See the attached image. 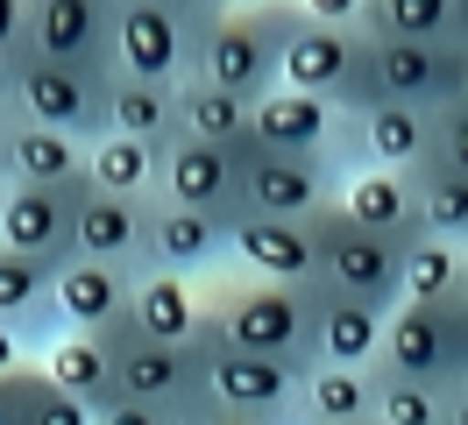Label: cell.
Returning <instances> with one entry per match:
<instances>
[{
    "label": "cell",
    "instance_id": "40",
    "mask_svg": "<svg viewBox=\"0 0 468 425\" xmlns=\"http://www.w3.org/2000/svg\"><path fill=\"white\" fill-rule=\"evenodd\" d=\"M185 425H284V419H249V411H228V404H192Z\"/></svg>",
    "mask_w": 468,
    "mask_h": 425
},
{
    "label": "cell",
    "instance_id": "41",
    "mask_svg": "<svg viewBox=\"0 0 468 425\" xmlns=\"http://www.w3.org/2000/svg\"><path fill=\"white\" fill-rule=\"evenodd\" d=\"M22 368H29V362H22ZM22 368L0 376V425H29V419H22Z\"/></svg>",
    "mask_w": 468,
    "mask_h": 425
},
{
    "label": "cell",
    "instance_id": "46",
    "mask_svg": "<svg viewBox=\"0 0 468 425\" xmlns=\"http://www.w3.org/2000/svg\"><path fill=\"white\" fill-rule=\"evenodd\" d=\"M454 43H462V50H468V0H462V7H454Z\"/></svg>",
    "mask_w": 468,
    "mask_h": 425
},
{
    "label": "cell",
    "instance_id": "25",
    "mask_svg": "<svg viewBox=\"0 0 468 425\" xmlns=\"http://www.w3.org/2000/svg\"><path fill=\"white\" fill-rule=\"evenodd\" d=\"M355 142H362V156L383 164V170H419L433 156V113L405 107V100H377V107L355 113Z\"/></svg>",
    "mask_w": 468,
    "mask_h": 425
},
{
    "label": "cell",
    "instance_id": "2",
    "mask_svg": "<svg viewBox=\"0 0 468 425\" xmlns=\"http://www.w3.org/2000/svg\"><path fill=\"white\" fill-rule=\"evenodd\" d=\"M298 7L292 0H270V7H220L213 22L199 28V50H192V71L213 85H228L241 100H256L277 85V50L292 36Z\"/></svg>",
    "mask_w": 468,
    "mask_h": 425
},
{
    "label": "cell",
    "instance_id": "43",
    "mask_svg": "<svg viewBox=\"0 0 468 425\" xmlns=\"http://www.w3.org/2000/svg\"><path fill=\"white\" fill-rule=\"evenodd\" d=\"M440 425H468V376L447 390V411H440Z\"/></svg>",
    "mask_w": 468,
    "mask_h": 425
},
{
    "label": "cell",
    "instance_id": "35",
    "mask_svg": "<svg viewBox=\"0 0 468 425\" xmlns=\"http://www.w3.org/2000/svg\"><path fill=\"white\" fill-rule=\"evenodd\" d=\"M22 419H29V425H92V411L71 390H58V383L29 362V368H22Z\"/></svg>",
    "mask_w": 468,
    "mask_h": 425
},
{
    "label": "cell",
    "instance_id": "10",
    "mask_svg": "<svg viewBox=\"0 0 468 425\" xmlns=\"http://www.w3.org/2000/svg\"><path fill=\"white\" fill-rule=\"evenodd\" d=\"M199 28L177 7H156V0H114V71L149 85H177L192 71V50H199Z\"/></svg>",
    "mask_w": 468,
    "mask_h": 425
},
{
    "label": "cell",
    "instance_id": "24",
    "mask_svg": "<svg viewBox=\"0 0 468 425\" xmlns=\"http://www.w3.org/2000/svg\"><path fill=\"white\" fill-rule=\"evenodd\" d=\"M206 298L185 270H135V305L128 326H143L149 340H199L206 334Z\"/></svg>",
    "mask_w": 468,
    "mask_h": 425
},
{
    "label": "cell",
    "instance_id": "21",
    "mask_svg": "<svg viewBox=\"0 0 468 425\" xmlns=\"http://www.w3.org/2000/svg\"><path fill=\"white\" fill-rule=\"evenodd\" d=\"M377 347H383V305H362L348 291L313 283V362L377 368Z\"/></svg>",
    "mask_w": 468,
    "mask_h": 425
},
{
    "label": "cell",
    "instance_id": "49",
    "mask_svg": "<svg viewBox=\"0 0 468 425\" xmlns=\"http://www.w3.org/2000/svg\"><path fill=\"white\" fill-rule=\"evenodd\" d=\"M298 425H334V419H298Z\"/></svg>",
    "mask_w": 468,
    "mask_h": 425
},
{
    "label": "cell",
    "instance_id": "13",
    "mask_svg": "<svg viewBox=\"0 0 468 425\" xmlns=\"http://www.w3.org/2000/svg\"><path fill=\"white\" fill-rule=\"evenodd\" d=\"M64 255L149 270V198L79 185V192H71V241H64Z\"/></svg>",
    "mask_w": 468,
    "mask_h": 425
},
{
    "label": "cell",
    "instance_id": "9",
    "mask_svg": "<svg viewBox=\"0 0 468 425\" xmlns=\"http://www.w3.org/2000/svg\"><path fill=\"white\" fill-rule=\"evenodd\" d=\"M107 347H114V397H135L177 419L199 404V340H149L143 326L121 319Z\"/></svg>",
    "mask_w": 468,
    "mask_h": 425
},
{
    "label": "cell",
    "instance_id": "11",
    "mask_svg": "<svg viewBox=\"0 0 468 425\" xmlns=\"http://www.w3.org/2000/svg\"><path fill=\"white\" fill-rule=\"evenodd\" d=\"M334 156H277V149H241V213H277V220H313L334 206Z\"/></svg>",
    "mask_w": 468,
    "mask_h": 425
},
{
    "label": "cell",
    "instance_id": "16",
    "mask_svg": "<svg viewBox=\"0 0 468 425\" xmlns=\"http://www.w3.org/2000/svg\"><path fill=\"white\" fill-rule=\"evenodd\" d=\"M29 50L114 71V0H29Z\"/></svg>",
    "mask_w": 468,
    "mask_h": 425
},
{
    "label": "cell",
    "instance_id": "29",
    "mask_svg": "<svg viewBox=\"0 0 468 425\" xmlns=\"http://www.w3.org/2000/svg\"><path fill=\"white\" fill-rule=\"evenodd\" d=\"M177 135H206V142H228V149H249V100L228 92V85L185 71L177 79Z\"/></svg>",
    "mask_w": 468,
    "mask_h": 425
},
{
    "label": "cell",
    "instance_id": "8",
    "mask_svg": "<svg viewBox=\"0 0 468 425\" xmlns=\"http://www.w3.org/2000/svg\"><path fill=\"white\" fill-rule=\"evenodd\" d=\"M362 57H369V36L341 22H305L298 15L284 50H277V85H298V92H320L326 107L348 121L355 113V85H362Z\"/></svg>",
    "mask_w": 468,
    "mask_h": 425
},
{
    "label": "cell",
    "instance_id": "3",
    "mask_svg": "<svg viewBox=\"0 0 468 425\" xmlns=\"http://www.w3.org/2000/svg\"><path fill=\"white\" fill-rule=\"evenodd\" d=\"M298 397H305V368L234 347V340L213 326V312H206V334H199V404H228V411H249V419L298 425Z\"/></svg>",
    "mask_w": 468,
    "mask_h": 425
},
{
    "label": "cell",
    "instance_id": "45",
    "mask_svg": "<svg viewBox=\"0 0 468 425\" xmlns=\"http://www.w3.org/2000/svg\"><path fill=\"white\" fill-rule=\"evenodd\" d=\"M7 113H15V64L0 57V121H7Z\"/></svg>",
    "mask_w": 468,
    "mask_h": 425
},
{
    "label": "cell",
    "instance_id": "5",
    "mask_svg": "<svg viewBox=\"0 0 468 425\" xmlns=\"http://www.w3.org/2000/svg\"><path fill=\"white\" fill-rule=\"evenodd\" d=\"M107 79L114 71H86V64H58V57H15V113L7 121H43L64 135L92 142L107 128Z\"/></svg>",
    "mask_w": 468,
    "mask_h": 425
},
{
    "label": "cell",
    "instance_id": "1",
    "mask_svg": "<svg viewBox=\"0 0 468 425\" xmlns=\"http://www.w3.org/2000/svg\"><path fill=\"white\" fill-rule=\"evenodd\" d=\"M377 368L383 376L433 383V390H454L468 376V291H447V298H398V305L383 312Z\"/></svg>",
    "mask_w": 468,
    "mask_h": 425
},
{
    "label": "cell",
    "instance_id": "18",
    "mask_svg": "<svg viewBox=\"0 0 468 425\" xmlns=\"http://www.w3.org/2000/svg\"><path fill=\"white\" fill-rule=\"evenodd\" d=\"M71 192H79V185H22V177H0V249L64 262V241H71Z\"/></svg>",
    "mask_w": 468,
    "mask_h": 425
},
{
    "label": "cell",
    "instance_id": "23",
    "mask_svg": "<svg viewBox=\"0 0 468 425\" xmlns=\"http://www.w3.org/2000/svg\"><path fill=\"white\" fill-rule=\"evenodd\" d=\"M36 368H43L58 390H71L86 411H107V404H114V347H107V334H71V326H58V334L36 347Z\"/></svg>",
    "mask_w": 468,
    "mask_h": 425
},
{
    "label": "cell",
    "instance_id": "12",
    "mask_svg": "<svg viewBox=\"0 0 468 425\" xmlns=\"http://www.w3.org/2000/svg\"><path fill=\"white\" fill-rule=\"evenodd\" d=\"M156 198L234 220L241 213V149L206 142V135H171L164 142V164H156Z\"/></svg>",
    "mask_w": 468,
    "mask_h": 425
},
{
    "label": "cell",
    "instance_id": "36",
    "mask_svg": "<svg viewBox=\"0 0 468 425\" xmlns=\"http://www.w3.org/2000/svg\"><path fill=\"white\" fill-rule=\"evenodd\" d=\"M426 164L468 170V100H447V107H433V156H426Z\"/></svg>",
    "mask_w": 468,
    "mask_h": 425
},
{
    "label": "cell",
    "instance_id": "14",
    "mask_svg": "<svg viewBox=\"0 0 468 425\" xmlns=\"http://www.w3.org/2000/svg\"><path fill=\"white\" fill-rule=\"evenodd\" d=\"M135 305V270L128 262H92V255H64L50 277V319L71 334H114Z\"/></svg>",
    "mask_w": 468,
    "mask_h": 425
},
{
    "label": "cell",
    "instance_id": "30",
    "mask_svg": "<svg viewBox=\"0 0 468 425\" xmlns=\"http://www.w3.org/2000/svg\"><path fill=\"white\" fill-rule=\"evenodd\" d=\"M156 164H164V149L143 135H92L86 142V185H100V192L156 198Z\"/></svg>",
    "mask_w": 468,
    "mask_h": 425
},
{
    "label": "cell",
    "instance_id": "42",
    "mask_svg": "<svg viewBox=\"0 0 468 425\" xmlns=\"http://www.w3.org/2000/svg\"><path fill=\"white\" fill-rule=\"evenodd\" d=\"M22 362H36L29 340H22V326H7V319H0V376H7V368H22Z\"/></svg>",
    "mask_w": 468,
    "mask_h": 425
},
{
    "label": "cell",
    "instance_id": "4",
    "mask_svg": "<svg viewBox=\"0 0 468 425\" xmlns=\"http://www.w3.org/2000/svg\"><path fill=\"white\" fill-rule=\"evenodd\" d=\"M213 326H220L234 347H249V355L313 368V283L249 277L241 291H228V298L213 305Z\"/></svg>",
    "mask_w": 468,
    "mask_h": 425
},
{
    "label": "cell",
    "instance_id": "34",
    "mask_svg": "<svg viewBox=\"0 0 468 425\" xmlns=\"http://www.w3.org/2000/svg\"><path fill=\"white\" fill-rule=\"evenodd\" d=\"M440 411H447V390L411 383V376H383L377 368V419L369 425H440Z\"/></svg>",
    "mask_w": 468,
    "mask_h": 425
},
{
    "label": "cell",
    "instance_id": "27",
    "mask_svg": "<svg viewBox=\"0 0 468 425\" xmlns=\"http://www.w3.org/2000/svg\"><path fill=\"white\" fill-rule=\"evenodd\" d=\"M298 419L369 425V419H377V368L313 362V368H305V397H298Z\"/></svg>",
    "mask_w": 468,
    "mask_h": 425
},
{
    "label": "cell",
    "instance_id": "15",
    "mask_svg": "<svg viewBox=\"0 0 468 425\" xmlns=\"http://www.w3.org/2000/svg\"><path fill=\"white\" fill-rule=\"evenodd\" d=\"M228 255L249 277H270V283H313L320 277V234H313V220L234 213L228 220Z\"/></svg>",
    "mask_w": 468,
    "mask_h": 425
},
{
    "label": "cell",
    "instance_id": "39",
    "mask_svg": "<svg viewBox=\"0 0 468 425\" xmlns=\"http://www.w3.org/2000/svg\"><path fill=\"white\" fill-rule=\"evenodd\" d=\"M292 7L305 15V22H341V28H355L369 0H292Z\"/></svg>",
    "mask_w": 468,
    "mask_h": 425
},
{
    "label": "cell",
    "instance_id": "47",
    "mask_svg": "<svg viewBox=\"0 0 468 425\" xmlns=\"http://www.w3.org/2000/svg\"><path fill=\"white\" fill-rule=\"evenodd\" d=\"M454 100H468V50H462V64H454Z\"/></svg>",
    "mask_w": 468,
    "mask_h": 425
},
{
    "label": "cell",
    "instance_id": "38",
    "mask_svg": "<svg viewBox=\"0 0 468 425\" xmlns=\"http://www.w3.org/2000/svg\"><path fill=\"white\" fill-rule=\"evenodd\" d=\"M22 50H29V0H0V57L15 64Z\"/></svg>",
    "mask_w": 468,
    "mask_h": 425
},
{
    "label": "cell",
    "instance_id": "17",
    "mask_svg": "<svg viewBox=\"0 0 468 425\" xmlns=\"http://www.w3.org/2000/svg\"><path fill=\"white\" fill-rule=\"evenodd\" d=\"M341 113L326 107L320 92L298 85H270L249 100V149H277V156H334Z\"/></svg>",
    "mask_w": 468,
    "mask_h": 425
},
{
    "label": "cell",
    "instance_id": "20",
    "mask_svg": "<svg viewBox=\"0 0 468 425\" xmlns=\"http://www.w3.org/2000/svg\"><path fill=\"white\" fill-rule=\"evenodd\" d=\"M0 177L22 185H86V142L43 121H0Z\"/></svg>",
    "mask_w": 468,
    "mask_h": 425
},
{
    "label": "cell",
    "instance_id": "31",
    "mask_svg": "<svg viewBox=\"0 0 468 425\" xmlns=\"http://www.w3.org/2000/svg\"><path fill=\"white\" fill-rule=\"evenodd\" d=\"M447 291H468V249L440 234H411L398 255V298H447Z\"/></svg>",
    "mask_w": 468,
    "mask_h": 425
},
{
    "label": "cell",
    "instance_id": "7",
    "mask_svg": "<svg viewBox=\"0 0 468 425\" xmlns=\"http://www.w3.org/2000/svg\"><path fill=\"white\" fill-rule=\"evenodd\" d=\"M454 64L462 43H411V36H369L362 57V85H355V113L377 100H405V107H447L454 100ZM348 113V121H355Z\"/></svg>",
    "mask_w": 468,
    "mask_h": 425
},
{
    "label": "cell",
    "instance_id": "37",
    "mask_svg": "<svg viewBox=\"0 0 468 425\" xmlns=\"http://www.w3.org/2000/svg\"><path fill=\"white\" fill-rule=\"evenodd\" d=\"M92 425H185L177 411H156V404H135V397H114L107 411H92Z\"/></svg>",
    "mask_w": 468,
    "mask_h": 425
},
{
    "label": "cell",
    "instance_id": "32",
    "mask_svg": "<svg viewBox=\"0 0 468 425\" xmlns=\"http://www.w3.org/2000/svg\"><path fill=\"white\" fill-rule=\"evenodd\" d=\"M411 192H419V234H440V241L468 249V170L419 164L411 170Z\"/></svg>",
    "mask_w": 468,
    "mask_h": 425
},
{
    "label": "cell",
    "instance_id": "26",
    "mask_svg": "<svg viewBox=\"0 0 468 425\" xmlns=\"http://www.w3.org/2000/svg\"><path fill=\"white\" fill-rule=\"evenodd\" d=\"M50 277H58V262L50 255H22V249H0V319L7 326H22L29 340V355L50 340Z\"/></svg>",
    "mask_w": 468,
    "mask_h": 425
},
{
    "label": "cell",
    "instance_id": "44",
    "mask_svg": "<svg viewBox=\"0 0 468 425\" xmlns=\"http://www.w3.org/2000/svg\"><path fill=\"white\" fill-rule=\"evenodd\" d=\"M156 7H177V15H192V22H213V15H220V0H156Z\"/></svg>",
    "mask_w": 468,
    "mask_h": 425
},
{
    "label": "cell",
    "instance_id": "33",
    "mask_svg": "<svg viewBox=\"0 0 468 425\" xmlns=\"http://www.w3.org/2000/svg\"><path fill=\"white\" fill-rule=\"evenodd\" d=\"M454 7L462 0H369L362 36H411V43H454Z\"/></svg>",
    "mask_w": 468,
    "mask_h": 425
},
{
    "label": "cell",
    "instance_id": "6",
    "mask_svg": "<svg viewBox=\"0 0 468 425\" xmlns=\"http://www.w3.org/2000/svg\"><path fill=\"white\" fill-rule=\"evenodd\" d=\"M313 234H320V277H313L320 291H348V298L383 305V312L398 305V255H405V241L348 220L341 206L313 213Z\"/></svg>",
    "mask_w": 468,
    "mask_h": 425
},
{
    "label": "cell",
    "instance_id": "19",
    "mask_svg": "<svg viewBox=\"0 0 468 425\" xmlns=\"http://www.w3.org/2000/svg\"><path fill=\"white\" fill-rule=\"evenodd\" d=\"M228 255V220L199 213V206H171V198H149V270H185L199 277Z\"/></svg>",
    "mask_w": 468,
    "mask_h": 425
},
{
    "label": "cell",
    "instance_id": "22",
    "mask_svg": "<svg viewBox=\"0 0 468 425\" xmlns=\"http://www.w3.org/2000/svg\"><path fill=\"white\" fill-rule=\"evenodd\" d=\"M334 206H341L348 220L390 234V241H411V234H419V192H411V170L362 164L355 177H341V185H334Z\"/></svg>",
    "mask_w": 468,
    "mask_h": 425
},
{
    "label": "cell",
    "instance_id": "28",
    "mask_svg": "<svg viewBox=\"0 0 468 425\" xmlns=\"http://www.w3.org/2000/svg\"><path fill=\"white\" fill-rule=\"evenodd\" d=\"M100 135H143L164 149L177 135V85H149V79L114 71L107 79V128Z\"/></svg>",
    "mask_w": 468,
    "mask_h": 425
},
{
    "label": "cell",
    "instance_id": "48",
    "mask_svg": "<svg viewBox=\"0 0 468 425\" xmlns=\"http://www.w3.org/2000/svg\"><path fill=\"white\" fill-rule=\"evenodd\" d=\"M220 7H270V0H220Z\"/></svg>",
    "mask_w": 468,
    "mask_h": 425
}]
</instances>
